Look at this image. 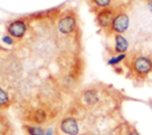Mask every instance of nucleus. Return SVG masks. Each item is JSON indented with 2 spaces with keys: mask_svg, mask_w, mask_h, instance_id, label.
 Instances as JSON below:
<instances>
[{
  "mask_svg": "<svg viewBox=\"0 0 152 135\" xmlns=\"http://www.w3.org/2000/svg\"><path fill=\"white\" fill-rule=\"evenodd\" d=\"M1 43L4 44V45H6V46H14L15 44H17V40L14 39V38H12L10 34H4L2 37H1Z\"/></svg>",
  "mask_w": 152,
  "mask_h": 135,
  "instance_id": "9d476101",
  "label": "nucleus"
},
{
  "mask_svg": "<svg viewBox=\"0 0 152 135\" xmlns=\"http://www.w3.org/2000/svg\"><path fill=\"white\" fill-rule=\"evenodd\" d=\"M129 26H131V17L128 13V6L119 5L106 36L112 37L113 34H124L125 32L128 31Z\"/></svg>",
  "mask_w": 152,
  "mask_h": 135,
  "instance_id": "20e7f679",
  "label": "nucleus"
},
{
  "mask_svg": "<svg viewBox=\"0 0 152 135\" xmlns=\"http://www.w3.org/2000/svg\"><path fill=\"white\" fill-rule=\"evenodd\" d=\"M86 1L89 6V11L94 14L103 8H107L114 4H118L116 0H86Z\"/></svg>",
  "mask_w": 152,
  "mask_h": 135,
  "instance_id": "6e6552de",
  "label": "nucleus"
},
{
  "mask_svg": "<svg viewBox=\"0 0 152 135\" xmlns=\"http://www.w3.org/2000/svg\"><path fill=\"white\" fill-rule=\"evenodd\" d=\"M23 130L26 135H45L46 129L44 126L32 124V123H23Z\"/></svg>",
  "mask_w": 152,
  "mask_h": 135,
  "instance_id": "1a4fd4ad",
  "label": "nucleus"
},
{
  "mask_svg": "<svg viewBox=\"0 0 152 135\" xmlns=\"http://www.w3.org/2000/svg\"><path fill=\"white\" fill-rule=\"evenodd\" d=\"M119 5H121V4H114L107 8L99 11L97 13H95V24L104 34L108 32V30L110 27L112 20L115 15V12H116Z\"/></svg>",
  "mask_w": 152,
  "mask_h": 135,
  "instance_id": "423d86ee",
  "label": "nucleus"
},
{
  "mask_svg": "<svg viewBox=\"0 0 152 135\" xmlns=\"http://www.w3.org/2000/svg\"><path fill=\"white\" fill-rule=\"evenodd\" d=\"M140 1H144V2H146V1H150V0H140Z\"/></svg>",
  "mask_w": 152,
  "mask_h": 135,
  "instance_id": "f8f14e48",
  "label": "nucleus"
},
{
  "mask_svg": "<svg viewBox=\"0 0 152 135\" xmlns=\"http://www.w3.org/2000/svg\"><path fill=\"white\" fill-rule=\"evenodd\" d=\"M57 30L64 37H75L82 34L80 27L78 13L74 7L62 8L57 19Z\"/></svg>",
  "mask_w": 152,
  "mask_h": 135,
  "instance_id": "7ed1b4c3",
  "label": "nucleus"
},
{
  "mask_svg": "<svg viewBox=\"0 0 152 135\" xmlns=\"http://www.w3.org/2000/svg\"><path fill=\"white\" fill-rule=\"evenodd\" d=\"M5 28H6V33L10 34L12 38H14L17 41L21 40L26 36L28 30V17L21 15L11 19L10 21L6 22Z\"/></svg>",
  "mask_w": 152,
  "mask_h": 135,
  "instance_id": "39448f33",
  "label": "nucleus"
},
{
  "mask_svg": "<svg viewBox=\"0 0 152 135\" xmlns=\"http://www.w3.org/2000/svg\"><path fill=\"white\" fill-rule=\"evenodd\" d=\"M25 76V66L17 50L0 41V110L13 107L15 92Z\"/></svg>",
  "mask_w": 152,
  "mask_h": 135,
  "instance_id": "f257e3e1",
  "label": "nucleus"
},
{
  "mask_svg": "<svg viewBox=\"0 0 152 135\" xmlns=\"http://www.w3.org/2000/svg\"><path fill=\"white\" fill-rule=\"evenodd\" d=\"M113 46L109 49V54H120L127 53L129 50V40L124 34H113Z\"/></svg>",
  "mask_w": 152,
  "mask_h": 135,
  "instance_id": "0eeeda50",
  "label": "nucleus"
},
{
  "mask_svg": "<svg viewBox=\"0 0 152 135\" xmlns=\"http://www.w3.org/2000/svg\"><path fill=\"white\" fill-rule=\"evenodd\" d=\"M126 78L134 83H145L152 73V57L138 50H131L122 64Z\"/></svg>",
  "mask_w": 152,
  "mask_h": 135,
  "instance_id": "f03ea898",
  "label": "nucleus"
},
{
  "mask_svg": "<svg viewBox=\"0 0 152 135\" xmlns=\"http://www.w3.org/2000/svg\"><path fill=\"white\" fill-rule=\"evenodd\" d=\"M145 5H146V7H147L148 12L152 14V0H150V1H146V2H145Z\"/></svg>",
  "mask_w": 152,
  "mask_h": 135,
  "instance_id": "9b49d317",
  "label": "nucleus"
}]
</instances>
